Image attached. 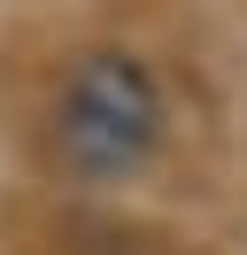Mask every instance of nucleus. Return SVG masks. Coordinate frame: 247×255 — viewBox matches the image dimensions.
<instances>
[{"instance_id": "f257e3e1", "label": "nucleus", "mask_w": 247, "mask_h": 255, "mask_svg": "<svg viewBox=\"0 0 247 255\" xmlns=\"http://www.w3.org/2000/svg\"><path fill=\"white\" fill-rule=\"evenodd\" d=\"M154 139H162V93H154L139 54L101 47L62 78V93H54V155H62L70 178H85V186L131 178L154 155Z\"/></svg>"}]
</instances>
